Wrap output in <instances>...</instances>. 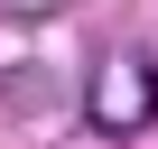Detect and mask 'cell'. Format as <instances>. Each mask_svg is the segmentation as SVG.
Wrapping results in <instances>:
<instances>
[{"instance_id": "obj_1", "label": "cell", "mask_w": 158, "mask_h": 149, "mask_svg": "<svg viewBox=\"0 0 158 149\" xmlns=\"http://www.w3.org/2000/svg\"><path fill=\"white\" fill-rule=\"evenodd\" d=\"M84 112H93L102 130H149V121H158V65L130 56V47H112V56L93 65V84H84Z\"/></svg>"}]
</instances>
